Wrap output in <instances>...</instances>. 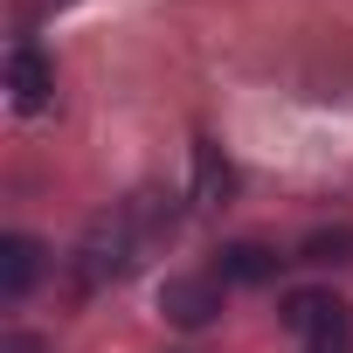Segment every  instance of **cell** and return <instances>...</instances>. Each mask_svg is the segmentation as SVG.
<instances>
[{"label": "cell", "instance_id": "obj_1", "mask_svg": "<svg viewBox=\"0 0 353 353\" xmlns=\"http://www.w3.org/2000/svg\"><path fill=\"white\" fill-rule=\"evenodd\" d=\"M346 298H332V291H291L284 298V325L291 332H305V339H319V353H332L339 339H346Z\"/></svg>", "mask_w": 353, "mask_h": 353}, {"label": "cell", "instance_id": "obj_2", "mask_svg": "<svg viewBox=\"0 0 353 353\" xmlns=\"http://www.w3.org/2000/svg\"><path fill=\"white\" fill-rule=\"evenodd\" d=\"M159 312H166L173 325H208V319L222 312V277H166Z\"/></svg>", "mask_w": 353, "mask_h": 353}, {"label": "cell", "instance_id": "obj_3", "mask_svg": "<svg viewBox=\"0 0 353 353\" xmlns=\"http://www.w3.org/2000/svg\"><path fill=\"white\" fill-rule=\"evenodd\" d=\"M49 90H56V70L42 63V49L14 42V56H8V97H14V111H42Z\"/></svg>", "mask_w": 353, "mask_h": 353}, {"label": "cell", "instance_id": "obj_4", "mask_svg": "<svg viewBox=\"0 0 353 353\" xmlns=\"http://www.w3.org/2000/svg\"><path fill=\"white\" fill-rule=\"evenodd\" d=\"M277 263H284V256H277V250H263V243H229V250H222V263H215V277H222V284H270V277H277Z\"/></svg>", "mask_w": 353, "mask_h": 353}, {"label": "cell", "instance_id": "obj_5", "mask_svg": "<svg viewBox=\"0 0 353 353\" xmlns=\"http://www.w3.org/2000/svg\"><path fill=\"white\" fill-rule=\"evenodd\" d=\"M35 277H42V243L8 236V243H0V291H8V298H28Z\"/></svg>", "mask_w": 353, "mask_h": 353}, {"label": "cell", "instance_id": "obj_6", "mask_svg": "<svg viewBox=\"0 0 353 353\" xmlns=\"http://www.w3.org/2000/svg\"><path fill=\"white\" fill-rule=\"evenodd\" d=\"M298 263H353V229H319V236H305Z\"/></svg>", "mask_w": 353, "mask_h": 353}, {"label": "cell", "instance_id": "obj_7", "mask_svg": "<svg viewBox=\"0 0 353 353\" xmlns=\"http://www.w3.org/2000/svg\"><path fill=\"white\" fill-rule=\"evenodd\" d=\"M194 166H201V201L215 208V194H229V166L215 159V145H201V152H194Z\"/></svg>", "mask_w": 353, "mask_h": 353}, {"label": "cell", "instance_id": "obj_8", "mask_svg": "<svg viewBox=\"0 0 353 353\" xmlns=\"http://www.w3.org/2000/svg\"><path fill=\"white\" fill-rule=\"evenodd\" d=\"M0 353H42V339H28V332H8V346Z\"/></svg>", "mask_w": 353, "mask_h": 353}, {"label": "cell", "instance_id": "obj_9", "mask_svg": "<svg viewBox=\"0 0 353 353\" xmlns=\"http://www.w3.org/2000/svg\"><path fill=\"white\" fill-rule=\"evenodd\" d=\"M42 8H70V0H42Z\"/></svg>", "mask_w": 353, "mask_h": 353}]
</instances>
